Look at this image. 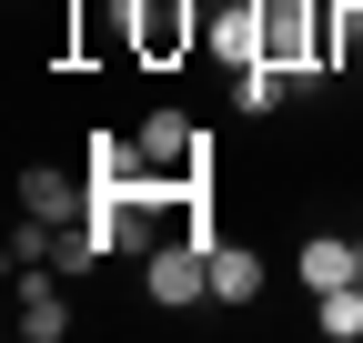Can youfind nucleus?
<instances>
[{
	"label": "nucleus",
	"mask_w": 363,
	"mask_h": 343,
	"mask_svg": "<svg viewBox=\"0 0 363 343\" xmlns=\"http://www.w3.org/2000/svg\"><path fill=\"white\" fill-rule=\"evenodd\" d=\"M202 0H131L121 11V40H131V61L142 71H172V61H192L202 51Z\"/></svg>",
	"instance_id": "f257e3e1"
},
{
	"label": "nucleus",
	"mask_w": 363,
	"mask_h": 343,
	"mask_svg": "<svg viewBox=\"0 0 363 343\" xmlns=\"http://www.w3.org/2000/svg\"><path fill=\"white\" fill-rule=\"evenodd\" d=\"M262 30H272V61L293 71V91H313V81H333V61H323L333 0H272V11H262Z\"/></svg>",
	"instance_id": "f03ea898"
},
{
	"label": "nucleus",
	"mask_w": 363,
	"mask_h": 343,
	"mask_svg": "<svg viewBox=\"0 0 363 343\" xmlns=\"http://www.w3.org/2000/svg\"><path fill=\"white\" fill-rule=\"evenodd\" d=\"M142 293H152V313H192V303H212V242H152L142 252Z\"/></svg>",
	"instance_id": "7ed1b4c3"
},
{
	"label": "nucleus",
	"mask_w": 363,
	"mask_h": 343,
	"mask_svg": "<svg viewBox=\"0 0 363 343\" xmlns=\"http://www.w3.org/2000/svg\"><path fill=\"white\" fill-rule=\"evenodd\" d=\"M131 142H142V162H152V182H162V192H192V182H202V152H212V142H202V121L152 111Z\"/></svg>",
	"instance_id": "20e7f679"
},
{
	"label": "nucleus",
	"mask_w": 363,
	"mask_h": 343,
	"mask_svg": "<svg viewBox=\"0 0 363 343\" xmlns=\"http://www.w3.org/2000/svg\"><path fill=\"white\" fill-rule=\"evenodd\" d=\"M202 51H212V61H233V71H242V61H262V51H272V30H262V0H212V21H202Z\"/></svg>",
	"instance_id": "39448f33"
},
{
	"label": "nucleus",
	"mask_w": 363,
	"mask_h": 343,
	"mask_svg": "<svg viewBox=\"0 0 363 343\" xmlns=\"http://www.w3.org/2000/svg\"><path fill=\"white\" fill-rule=\"evenodd\" d=\"M61 283H71V273H51V263L21 273V313H11L21 343H61V333H71V293H61Z\"/></svg>",
	"instance_id": "423d86ee"
},
{
	"label": "nucleus",
	"mask_w": 363,
	"mask_h": 343,
	"mask_svg": "<svg viewBox=\"0 0 363 343\" xmlns=\"http://www.w3.org/2000/svg\"><path fill=\"white\" fill-rule=\"evenodd\" d=\"M21 212H40V223H81V212H91V172L71 182L61 162H30V172H21Z\"/></svg>",
	"instance_id": "0eeeda50"
},
{
	"label": "nucleus",
	"mask_w": 363,
	"mask_h": 343,
	"mask_svg": "<svg viewBox=\"0 0 363 343\" xmlns=\"http://www.w3.org/2000/svg\"><path fill=\"white\" fill-rule=\"evenodd\" d=\"M293 273H303V293H343V283H363V263H353V232H303Z\"/></svg>",
	"instance_id": "6e6552de"
},
{
	"label": "nucleus",
	"mask_w": 363,
	"mask_h": 343,
	"mask_svg": "<svg viewBox=\"0 0 363 343\" xmlns=\"http://www.w3.org/2000/svg\"><path fill=\"white\" fill-rule=\"evenodd\" d=\"M252 303H262V252L212 242V313H252Z\"/></svg>",
	"instance_id": "1a4fd4ad"
},
{
	"label": "nucleus",
	"mask_w": 363,
	"mask_h": 343,
	"mask_svg": "<svg viewBox=\"0 0 363 343\" xmlns=\"http://www.w3.org/2000/svg\"><path fill=\"white\" fill-rule=\"evenodd\" d=\"M233 101H242L252 121H262V111H283V101H293V71L272 61V51H262V61H242V71H233Z\"/></svg>",
	"instance_id": "9d476101"
},
{
	"label": "nucleus",
	"mask_w": 363,
	"mask_h": 343,
	"mask_svg": "<svg viewBox=\"0 0 363 343\" xmlns=\"http://www.w3.org/2000/svg\"><path fill=\"white\" fill-rule=\"evenodd\" d=\"M111 252V232H101V212H81V223H61V242H51V273H91Z\"/></svg>",
	"instance_id": "9b49d317"
},
{
	"label": "nucleus",
	"mask_w": 363,
	"mask_h": 343,
	"mask_svg": "<svg viewBox=\"0 0 363 343\" xmlns=\"http://www.w3.org/2000/svg\"><path fill=\"white\" fill-rule=\"evenodd\" d=\"M313 323H323V343H363V283L313 293Z\"/></svg>",
	"instance_id": "f8f14e48"
},
{
	"label": "nucleus",
	"mask_w": 363,
	"mask_h": 343,
	"mask_svg": "<svg viewBox=\"0 0 363 343\" xmlns=\"http://www.w3.org/2000/svg\"><path fill=\"white\" fill-rule=\"evenodd\" d=\"M323 61H333V81H343V71H363V0H333V30H323Z\"/></svg>",
	"instance_id": "ddd939ff"
},
{
	"label": "nucleus",
	"mask_w": 363,
	"mask_h": 343,
	"mask_svg": "<svg viewBox=\"0 0 363 343\" xmlns=\"http://www.w3.org/2000/svg\"><path fill=\"white\" fill-rule=\"evenodd\" d=\"M353 263H363V232H353Z\"/></svg>",
	"instance_id": "4468645a"
},
{
	"label": "nucleus",
	"mask_w": 363,
	"mask_h": 343,
	"mask_svg": "<svg viewBox=\"0 0 363 343\" xmlns=\"http://www.w3.org/2000/svg\"><path fill=\"white\" fill-rule=\"evenodd\" d=\"M262 11H272V0H262Z\"/></svg>",
	"instance_id": "2eb2a0df"
}]
</instances>
